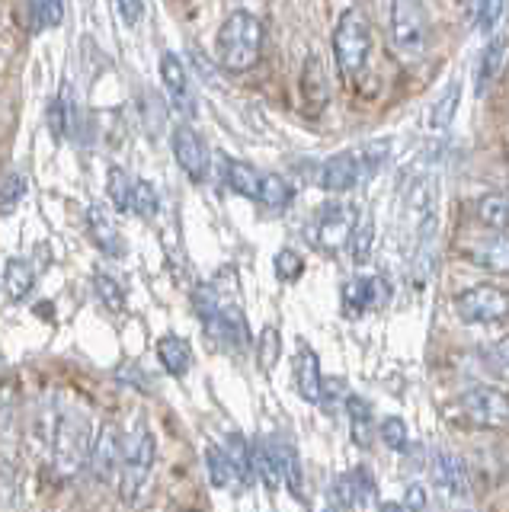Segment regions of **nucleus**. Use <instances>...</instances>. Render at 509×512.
<instances>
[{
  "instance_id": "nucleus-1",
  "label": "nucleus",
  "mask_w": 509,
  "mask_h": 512,
  "mask_svg": "<svg viewBox=\"0 0 509 512\" xmlns=\"http://www.w3.org/2000/svg\"><path fill=\"white\" fill-rule=\"evenodd\" d=\"M263 52V23L247 10L228 13V20L218 29L215 55L221 61V68L231 74L253 71Z\"/></svg>"
},
{
  "instance_id": "nucleus-2",
  "label": "nucleus",
  "mask_w": 509,
  "mask_h": 512,
  "mask_svg": "<svg viewBox=\"0 0 509 512\" xmlns=\"http://www.w3.org/2000/svg\"><path fill=\"white\" fill-rule=\"evenodd\" d=\"M93 432H90V416L84 410H68L55 426L52 436V468L58 477H74L90 458Z\"/></svg>"
},
{
  "instance_id": "nucleus-3",
  "label": "nucleus",
  "mask_w": 509,
  "mask_h": 512,
  "mask_svg": "<svg viewBox=\"0 0 509 512\" xmlns=\"http://www.w3.org/2000/svg\"><path fill=\"white\" fill-rule=\"evenodd\" d=\"M372 52V29L365 13L359 7H349L340 13L337 29H333V55L346 77H356L365 64H369Z\"/></svg>"
},
{
  "instance_id": "nucleus-4",
  "label": "nucleus",
  "mask_w": 509,
  "mask_h": 512,
  "mask_svg": "<svg viewBox=\"0 0 509 512\" xmlns=\"http://www.w3.org/2000/svg\"><path fill=\"white\" fill-rule=\"evenodd\" d=\"M391 42L404 61H420L429 48V16L420 0H391Z\"/></svg>"
},
{
  "instance_id": "nucleus-5",
  "label": "nucleus",
  "mask_w": 509,
  "mask_h": 512,
  "mask_svg": "<svg viewBox=\"0 0 509 512\" xmlns=\"http://www.w3.org/2000/svg\"><path fill=\"white\" fill-rule=\"evenodd\" d=\"M455 314L465 324H503L509 314V295L500 285H474L468 292L455 295Z\"/></svg>"
},
{
  "instance_id": "nucleus-6",
  "label": "nucleus",
  "mask_w": 509,
  "mask_h": 512,
  "mask_svg": "<svg viewBox=\"0 0 509 512\" xmlns=\"http://www.w3.org/2000/svg\"><path fill=\"white\" fill-rule=\"evenodd\" d=\"M154 461H157V442L154 436L145 429L138 436V442H132L129 455H125L122 461V480H119V493L125 503H135L141 490H145V484L151 480V471H154Z\"/></svg>"
},
{
  "instance_id": "nucleus-7",
  "label": "nucleus",
  "mask_w": 509,
  "mask_h": 512,
  "mask_svg": "<svg viewBox=\"0 0 509 512\" xmlns=\"http://www.w3.org/2000/svg\"><path fill=\"white\" fill-rule=\"evenodd\" d=\"M170 148H173V157H177L180 170L189 176V180L205 183V176H209V167H212V154L205 148V141L199 138L196 128H189V125L173 128Z\"/></svg>"
},
{
  "instance_id": "nucleus-8",
  "label": "nucleus",
  "mask_w": 509,
  "mask_h": 512,
  "mask_svg": "<svg viewBox=\"0 0 509 512\" xmlns=\"http://www.w3.org/2000/svg\"><path fill=\"white\" fill-rule=\"evenodd\" d=\"M461 407L481 426H506L509 416V400L497 388H471L461 394Z\"/></svg>"
},
{
  "instance_id": "nucleus-9",
  "label": "nucleus",
  "mask_w": 509,
  "mask_h": 512,
  "mask_svg": "<svg viewBox=\"0 0 509 512\" xmlns=\"http://www.w3.org/2000/svg\"><path fill=\"white\" fill-rule=\"evenodd\" d=\"M365 180H369V176H365V170H362L359 151L333 154L330 160H324V167H321V186L327 192H346V189H353Z\"/></svg>"
},
{
  "instance_id": "nucleus-10",
  "label": "nucleus",
  "mask_w": 509,
  "mask_h": 512,
  "mask_svg": "<svg viewBox=\"0 0 509 512\" xmlns=\"http://www.w3.org/2000/svg\"><path fill=\"white\" fill-rule=\"evenodd\" d=\"M161 80H164L170 103L177 106L183 116H193L196 96H193V84H189V71L183 68V61L173 52H164V58H161Z\"/></svg>"
},
{
  "instance_id": "nucleus-11",
  "label": "nucleus",
  "mask_w": 509,
  "mask_h": 512,
  "mask_svg": "<svg viewBox=\"0 0 509 512\" xmlns=\"http://www.w3.org/2000/svg\"><path fill=\"white\" fill-rule=\"evenodd\" d=\"M90 471H93V480H109L119 468H122V436L116 426H103L100 439L90 445Z\"/></svg>"
},
{
  "instance_id": "nucleus-12",
  "label": "nucleus",
  "mask_w": 509,
  "mask_h": 512,
  "mask_svg": "<svg viewBox=\"0 0 509 512\" xmlns=\"http://www.w3.org/2000/svg\"><path fill=\"white\" fill-rule=\"evenodd\" d=\"M356 224V215L349 205H327L321 208V215H317V240H321V247L327 250H337L349 240V231H353Z\"/></svg>"
},
{
  "instance_id": "nucleus-13",
  "label": "nucleus",
  "mask_w": 509,
  "mask_h": 512,
  "mask_svg": "<svg viewBox=\"0 0 509 512\" xmlns=\"http://www.w3.org/2000/svg\"><path fill=\"white\" fill-rule=\"evenodd\" d=\"M295 388L298 394L317 404L324 394V375H321V359H317V352L301 346L298 356H295Z\"/></svg>"
},
{
  "instance_id": "nucleus-14",
  "label": "nucleus",
  "mask_w": 509,
  "mask_h": 512,
  "mask_svg": "<svg viewBox=\"0 0 509 512\" xmlns=\"http://www.w3.org/2000/svg\"><path fill=\"white\" fill-rule=\"evenodd\" d=\"M433 477L436 484L449 493V496H465L468 493V471H465V461L452 452H436L433 458Z\"/></svg>"
},
{
  "instance_id": "nucleus-15",
  "label": "nucleus",
  "mask_w": 509,
  "mask_h": 512,
  "mask_svg": "<svg viewBox=\"0 0 509 512\" xmlns=\"http://www.w3.org/2000/svg\"><path fill=\"white\" fill-rule=\"evenodd\" d=\"M157 359H161L167 375L186 378L189 368H193V346H189L186 340H180V336L167 333V336L157 340Z\"/></svg>"
},
{
  "instance_id": "nucleus-16",
  "label": "nucleus",
  "mask_w": 509,
  "mask_h": 512,
  "mask_svg": "<svg viewBox=\"0 0 509 512\" xmlns=\"http://www.w3.org/2000/svg\"><path fill=\"white\" fill-rule=\"evenodd\" d=\"M87 228L93 234V244H97L106 256H119L122 253V244H119V231L113 218L106 215L103 205H90L87 208Z\"/></svg>"
},
{
  "instance_id": "nucleus-17",
  "label": "nucleus",
  "mask_w": 509,
  "mask_h": 512,
  "mask_svg": "<svg viewBox=\"0 0 509 512\" xmlns=\"http://www.w3.org/2000/svg\"><path fill=\"white\" fill-rule=\"evenodd\" d=\"M381 292V279L375 276H362V279H353L346 282L343 288V311L346 317H359L365 314L375 304V295Z\"/></svg>"
},
{
  "instance_id": "nucleus-18",
  "label": "nucleus",
  "mask_w": 509,
  "mask_h": 512,
  "mask_svg": "<svg viewBox=\"0 0 509 512\" xmlns=\"http://www.w3.org/2000/svg\"><path fill=\"white\" fill-rule=\"evenodd\" d=\"M250 474H253V477H260V484H263L269 493H276L279 484H282L279 464H276V452H273L269 445H263L260 439H257V442H250Z\"/></svg>"
},
{
  "instance_id": "nucleus-19",
  "label": "nucleus",
  "mask_w": 509,
  "mask_h": 512,
  "mask_svg": "<svg viewBox=\"0 0 509 512\" xmlns=\"http://www.w3.org/2000/svg\"><path fill=\"white\" fill-rule=\"evenodd\" d=\"M225 183H228V189L237 192V196L257 199V192H260V170L244 164V160H225Z\"/></svg>"
},
{
  "instance_id": "nucleus-20",
  "label": "nucleus",
  "mask_w": 509,
  "mask_h": 512,
  "mask_svg": "<svg viewBox=\"0 0 509 512\" xmlns=\"http://www.w3.org/2000/svg\"><path fill=\"white\" fill-rule=\"evenodd\" d=\"M33 282H36L33 266H29L26 260H20V256H13V260L7 263V269H4L7 298H10V301H23V298H29V292H33Z\"/></svg>"
},
{
  "instance_id": "nucleus-21",
  "label": "nucleus",
  "mask_w": 509,
  "mask_h": 512,
  "mask_svg": "<svg viewBox=\"0 0 509 512\" xmlns=\"http://www.w3.org/2000/svg\"><path fill=\"white\" fill-rule=\"evenodd\" d=\"M468 256L477 263V266H484V269H493V272H506V263H509V256H506V237L503 234H493V237H484L481 244H474L468 250Z\"/></svg>"
},
{
  "instance_id": "nucleus-22",
  "label": "nucleus",
  "mask_w": 509,
  "mask_h": 512,
  "mask_svg": "<svg viewBox=\"0 0 509 512\" xmlns=\"http://www.w3.org/2000/svg\"><path fill=\"white\" fill-rule=\"evenodd\" d=\"M372 247H375V221L372 215L356 218L353 231H349V253H353V263H369L372 260Z\"/></svg>"
},
{
  "instance_id": "nucleus-23",
  "label": "nucleus",
  "mask_w": 509,
  "mask_h": 512,
  "mask_svg": "<svg viewBox=\"0 0 509 512\" xmlns=\"http://www.w3.org/2000/svg\"><path fill=\"white\" fill-rule=\"evenodd\" d=\"M276 452V464H279V477L285 480V487H289L295 496L305 493V471H301V461H298V452L292 445H279L273 448Z\"/></svg>"
},
{
  "instance_id": "nucleus-24",
  "label": "nucleus",
  "mask_w": 509,
  "mask_h": 512,
  "mask_svg": "<svg viewBox=\"0 0 509 512\" xmlns=\"http://www.w3.org/2000/svg\"><path fill=\"white\" fill-rule=\"evenodd\" d=\"M346 413H349V429H353V442L365 448L372 442V410L362 397H346Z\"/></svg>"
},
{
  "instance_id": "nucleus-25",
  "label": "nucleus",
  "mask_w": 509,
  "mask_h": 512,
  "mask_svg": "<svg viewBox=\"0 0 509 512\" xmlns=\"http://www.w3.org/2000/svg\"><path fill=\"white\" fill-rule=\"evenodd\" d=\"M301 87H305V100L308 106L321 109L327 103V77H324V64L321 58H308L305 61V77H301Z\"/></svg>"
},
{
  "instance_id": "nucleus-26",
  "label": "nucleus",
  "mask_w": 509,
  "mask_h": 512,
  "mask_svg": "<svg viewBox=\"0 0 509 512\" xmlns=\"http://www.w3.org/2000/svg\"><path fill=\"white\" fill-rule=\"evenodd\" d=\"M231 464V474L241 480V484H250L253 474H250V442L241 436V432H231L228 436V448H221Z\"/></svg>"
},
{
  "instance_id": "nucleus-27",
  "label": "nucleus",
  "mask_w": 509,
  "mask_h": 512,
  "mask_svg": "<svg viewBox=\"0 0 509 512\" xmlns=\"http://www.w3.org/2000/svg\"><path fill=\"white\" fill-rule=\"evenodd\" d=\"M106 189H109V202L116 205V212H132V192L135 180L122 167H109L106 173Z\"/></svg>"
},
{
  "instance_id": "nucleus-28",
  "label": "nucleus",
  "mask_w": 509,
  "mask_h": 512,
  "mask_svg": "<svg viewBox=\"0 0 509 512\" xmlns=\"http://www.w3.org/2000/svg\"><path fill=\"white\" fill-rule=\"evenodd\" d=\"M257 202H263L266 208H285L292 202V186L285 183L279 173H260Z\"/></svg>"
},
{
  "instance_id": "nucleus-29",
  "label": "nucleus",
  "mask_w": 509,
  "mask_h": 512,
  "mask_svg": "<svg viewBox=\"0 0 509 512\" xmlns=\"http://www.w3.org/2000/svg\"><path fill=\"white\" fill-rule=\"evenodd\" d=\"M458 100H461V87L449 84V90L439 96L433 112H429V128H433V132H445V128L452 125L455 112H458Z\"/></svg>"
},
{
  "instance_id": "nucleus-30",
  "label": "nucleus",
  "mask_w": 509,
  "mask_h": 512,
  "mask_svg": "<svg viewBox=\"0 0 509 512\" xmlns=\"http://www.w3.org/2000/svg\"><path fill=\"white\" fill-rule=\"evenodd\" d=\"M477 221L487 224V228L497 234L506 231V196L503 192H490V196L477 202Z\"/></svg>"
},
{
  "instance_id": "nucleus-31",
  "label": "nucleus",
  "mask_w": 509,
  "mask_h": 512,
  "mask_svg": "<svg viewBox=\"0 0 509 512\" xmlns=\"http://www.w3.org/2000/svg\"><path fill=\"white\" fill-rule=\"evenodd\" d=\"M500 64H503V39H497L493 45L484 48V55L481 61H477V93H487V87L497 80V71H500Z\"/></svg>"
},
{
  "instance_id": "nucleus-32",
  "label": "nucleus",
  "mask_w": 509,
  "mask_h": 512,
  "mask_svg": "<svg viewBox=\"0 0 509 512\" xmlns=\"http://www.w3.org/2000/svg\"><path fill=\"white\" fill-rule=\"evenodd\" d=\"M205 471H209V484L215 487V490H225L228 484H231V464H228V458H225V452H221L218 445H209L205 448Z\"/></svg>"
},
{
  "instance_id": "nucleus-33",
  "label": "nucleus",
  "mask_w": 509,
  "mask_h": 512,
  "mask_svg": "<svg viewBox=\"0 0 509 512\" xmlns=\"http://www.w3.org/2000/svg\"><path fill=\"white\" fill-rule=\"evenodd\" d=\"M257 352H260L263 372H266V375H273V368L279 365V356H282V336H279L276 327H266V330L260 333V346H257Z\"/></svg>"
},
{
  "instance_id": "nucleus-34",
  "label": "nucleus",
  "mask_w": 509,
  "mask_h": 512,
  "mask_svg": "<svg viewBox=\"0 0 509 512\" xmlns=\"http://www.w3.org/2000/svg\"><path fill=\"white\" fill-rule=\"evenodd\" d=\"M132 212L141 215V218H154L161 212V199H157V192L148 180H135V192H132Z\"/></svg>"
},
{
  "instance_id": "nucleus-35",
  "label": "nucleus",
  "mask_w": 509,
  "mask_h": 512,
  "mask_svg": "<svg viewBox=\"0 0 509 512\" xmlns=\"http://www.w3.org/2000/svg\"><path fill=\"white\" fill-rule=\"evenodd\" d=\"M65 13V0H33V23L36 29H55Z\"/></svg>"
},
{
  "instance_id": "nucleus-36",
  "label": "nucleus",
  "mask_w": 509,
  "mask_h": 512,
  "mask_svg": "<svg viewBox=\"0 0 509 512\" xmlns=\"http://www.w3.org/2000/svg\"><path fill=\"white\" fill-rule=\"evenodd\" d=\"M381 439L391 448V452H407L410 445V432H407V423L401 416H388L385 423H381Z\"/></svg>"
},
{
  "instance_id": "nucleus-37",
  "label": "nucleus",
  "mask_w": 509,
  "mask_h": 512,
  "mask_svg": "<svg viewBox=\"0 0 509 512\" xmlns=\"http://www.w3.org/2000/svg\"><path fill=\"white\" fill-rule=\"evenodd\" d=\"M97 295H100V301L106 304L109 311H122L125 308V292L116 285L113 276H106V272H97Z\"/></svg>"
},
{
  "instance_id": "nucleus-38",
  "label": "nucleus",
  "mask_w": 509,
  "mask_h": 512,
  "mask_svg": "<svg viewBox=\"0 0 509 512\" xmlns=\"http://www.w3.org/2000/svg\"><path fill=\"white\" fill-rule=\"evenodd\" d=\"M301 272H305V263H301V256L295 250H279L276 253V276L282 282H298Z\"/></svg>"
},
{
  "instance_id": "nucleus-39",
  "label": "nucleus",
  "mask_w": 509,
  "mask_h": 512,
  "mask_svg": "<svg viewBox=\"0 0 509 512\" xmlns=\"http://www.w3.org/2000/svg\"><path fill=\"white\" fill-rule=\"evenodd\" d=\"M23 192H26V180H23V176L20 173L7 176V180L0 183V215L10 212V208L23 199Z\"/></svg>"
},
{
  "instance_id": "nucleus-40",
  "label": "nucleus",
  "mask_w": 509,
  "mask_h": 512,
  "mask_svg": "<svg viewBox=\"0 0 509 512\" xmlns=\"http://www.w3.org/2000/svg\"><path fill=\"white\" fill-rule=\"evenodd\" d=\"M13 413H17V391H13V384H0V436L10 429L13 423Z\"/></svg>"
},
{
  "instance_id": "nucleus-41",
  "label": "nucleus",
  "mask_w": 509,
  "mask_h": 512,
  "mask_svg": "<svg viewBox=\"0 0 509 512\" xmlns=\"http://www.w3.org/2000/svg\"><path fill=\"white\" fill-rule=\"evenodd\" d=\"M503 7H506V0H481V4H477V29L490 32L493 26H497Z\"/></svg>"
},
{
  "instance_id": "nucleus-42",
  "label": "nucleus",
  "mask_w": 509,
  "mask_h": 512,
  "mask_svg": "<svg viewBox=\"0 0 509 512\" xmlns=\"http://www.w3.org/2000/svg\"><path fill=\"white\" fill-rule=\"evenodd\" d=\"M113 7L119 10L125 26H138L141 13H145V4H141V0H113Z\"/></svg>"
},
{
  "instance_id": "nucleus-43",
  "label": "nucleus",
  "mask_w": 509,
  "mask_h": 512,
  "mask_svg": "<svg viewBox=\"0 0 509 512\" xmlns=\"http://www.w3.org/2000/svg\"><path fill=\"white\" fill-rule=\"evenodd\" d=\"M353 487H356V503H369V496H372V490H375L372 474L365 471V468L353 471Z\"/></svg>"
},
{
  "instance_id": "nucleus-44",
  "label": "nucleus",
  "mask_w": 509,
  "mask_h": 512,
  "mask_svg": "<svg viewBox=\"0 0 509 512\" xmlns=\"http://www.w3.org/2000/svg\"><path fill=\"white\" fill-rule=\"evenodd\" d=\"M337 496L346 506H356V487H353V474L337 477Z\"/></svg>"
},
{
  "instance_id": "nucleus-45",
  "label": "nucleus",
  "mask_w": 509,
  "mask_h": 512,
  "mask_svg": "<svg viewBox=\"0 0 509 512\" xmlns=\"http://www.w3.org/2000/svg\"><path fill=\"white\" fill-rule=\"evenodd\" d=\"M404 506H407V509H417V512H420V509L426 506V493H423V487H410V490H407V500H404Z\"/></svg>"
},
{
  "instance_id": "nucleus-46",
  "label": "nucleus",
  "mask_w": 509,
  "mask_h": 512,
  "mask_svg": "<svg viewBox=\"0 0 509 512\" xmlns=\"http://www.w3.org/2000/svg\"><path fill=\"white\" fill-rule=\"evenodd\" d=\"M324 512H340V509H337V506H333V503H327V506H324Z\"/></svg>"
}]
</instances>
